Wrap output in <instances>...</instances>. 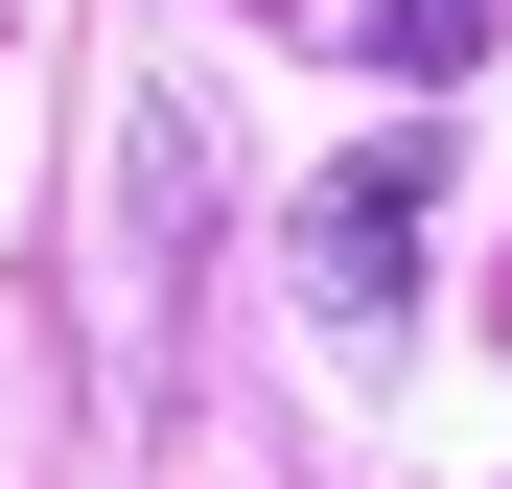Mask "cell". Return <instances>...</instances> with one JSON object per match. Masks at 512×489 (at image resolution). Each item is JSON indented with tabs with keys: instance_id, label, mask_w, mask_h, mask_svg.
Segmentation results:
<instances>
[{
	"instance_id": "6da1fadb",
	"label": "cell",
	"mask_w": 512,
	"mask_h": 489,
	"mask_svg": "<svg viewBox=\"0 0 512 489\" xmlns=\"http://www.w3.org/2000/svg\"><path fill=\"white\" fill-rule=\"evenodd\" d=\"M419 280H443V117L303 187V303H326V326H396Z\"/></svg>"
},
{
	"instance_id": "7a4b0ae2",
	"label": "cell",
	"mask_w": 512,
	"mask_h": 489,
	"mask_svg": "<svg viewBox=\"0 0 512 489\" xmlns=\"http://www.w3.org/2000/svg\"><path fill=\"white\" fill-rule=\"evenodd\" d=\"M489 24H512V0H350V47L396 70V94H443V70H489Z\"/></svg>"
}]
</instances>
